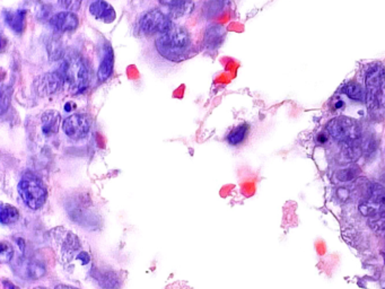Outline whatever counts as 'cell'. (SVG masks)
I'll use <instances>...</instances> for the list:
<instances>
[{"label":"cell","instance_id":"obj_1","mask_svg":"<svg viewBox=\"0 0 385 289\" xmlns=\"http://www.w3.org/2000/svg\"><path fill=\"white\" fill-rule=\"evenodd\" d=\"M49 240L59 264L68 273L82 275L84 271H90V252L85 249L83 241L74 231L64 226H58L50 231Z\"/></svg>","mask_w":385,"mask_h":289},{"label":"cell","instance_id":"obj_2","mask_svg":"<svg viewBox=\"0 0 385 289\" xmlns=\"http://www.w3.org/2000/svg\"><path fill=\"white\" fill-rule=\"evenodd\" d=\"M155 48L169 62H184L192 55L191 36L183 26L173 25L166 32L158 36Z\"/></svg>","mask_w":385,"mask_h":289},{"label":"cell","instance_id":"obj_3","mask_svg":"<svg viewBox=\"0 0 385 289\" xmlns=\"http://www.w3.org/2000/svg\"><path fill=\"white\" fill-rule=\"evenodd\" d=\"M365 103L369 112H379L385 104V68L373 64L365 73Z\"/></svg>","mask_w":385,"mask_h":289},{"label":"cell","instance_id":"obj_4","mask_svg":"<svg viewBox=\"0 0 385 289\" xmlns=\"http://www.w3.org/2000/svg\"><path fill=\"white\" fill-rule=\"evenodd\" d=\"M17 192L26 208L39 210L45 206L48 199V190L43 181L32 172H25L21 177Z\"/></svg>","mask_w":385,"mask_h":289},{"label":"cell","instance_id":"obj_5","mask_svg":"<svg viewBox=\"0 0 385 289\" xmlns=\"http://www.w3.org/2000/svg\"><path fill=\"white\" fill-rule=\"evenodd\" d=\"M60 74L64 78V85L74 95L84 93L90 83V74L86 66L78 55H68L61 64Z\"/></svg>","mask_w":385,"mask_h":289},{"label":"cell","instance_id":"obj_6","mask_svg":"<svg viewBox=\"0 0 385 289\" xmlns=\"http://www.w3.org/2000/svg\"><path fill=\"white\" fill-rule=\"evenodd\" d=\"M327 131L331 138L341 144L360 142L362 131L360 123L348 116H337L327 125Z\"/></svg>","mask_w":385,"mask_h":289},{"label":"cell","instance_id":"obj_7","mask_svg":"<svg viewBox=\"0 0 385 289\" xmlns=\"http://www.w3.org/2000/svg\"><path fill=\"white\" fill-rule=\"evenodd\" d=\"M173 25L171 17L158 8L147 10L146 13L142 14L139 20V29L147 36H160L162 33L169 31Z\"/></svg>","mask_w":385,"mask_h":289},{"label":"cell","instance_id":"obj_8","mask_svg":"<svg viewBox=\"0 0 385 289\" xmlns=\"http://www.w3.org/2000/svg\"><path fill=\"white\" fill-rule=\"evenodd\" d=\"M360 212L366 217L380 215L385 212V186L371 184L366 197L360 203Z\"/></svg>","mask_w":385,"mask_h":289},{"label":"cell","instance_id":"obj_9","mask_svg":"<svg viewBox=\"0 0 385 289\" xmlns=\"http://www.w3.org/2000/svg\"><path fill=\"white\" fill-rule=\"evenodd\" d=\"M90 116L82 113H75L67 116L62 123V130L64 135L71 140H82L86 138L90 131Z\"/></svg>","mask_w":385,"mask_h":289},{"label":"cell","instance_id":"obj_10","mask_svg":"<svg viewBox=\"0 0 385 289\" xmlns=\"http://www.w3.org/2000/svg\"><path fill=\"white\" fill-rule=\"evenodd\" d=\"M64 85L62 75L60 73H55V71L45 73L36 78L34 81L36 93L41 97H50V95L58 93Z\"/></svg>","mask_w":385,"mask_h":289},{"label":"cell","instance_id":"obj_11","mask_svg":"<svg viewBox=\"0 0 385 289\" xmlns=\"http://www.w3.org/2000/svg\"><path fill=\"white\" fill-rule=\"evenodd\" d=\"M49 24L55 32H74L79 26V18L74 12L64 10L55 14L49 21Z\"/></svg>","mask_w":385,"mask_h":289},{"label":"cell","instance_id":"obj_12","mask_svg":"<svg viewBox=\"0 0 385 289\" xmlns=\"http://www.w3.org/2000/svg\"><path fill=\"white\" fill-rule=\"evenodd\" d=\"M90 14L95 20L105 24H111L116 18V10L105 0H94L90 5Z\"/></svg>","mask_w":385,"mask_h":289},{"label":"cell","instance_id":"obj_13","mask_svg":"<svg viewBox=\"0 0 385 289\" xmlns=\"http://www.w3.org/2000/svg\"><path fill=\"white\" fill-rule=\"evenodd\" d=\"M26 15L27 10L18 8L16 10H3V20L17 36H21L25 31Z\"/></svg>","mask_w":385,"mask_h":289},{"label":"cell","instance_id":"obj_14","mask_svg":"<svg viewBox=\"0 0 385 289\" xmlns=\"http://www.w3.org/2000/svg\"><path fill=\"white\" fill-rule=\"evenodd\" d=\"M113 68H114V52L109 42H106L103 48L102 60H101L99 71H97L99 81H108L112 75Z\"/></svg>","mask_w":385,"mask_h":289},{"label":"cell","instance_id":"obj_15","mask_svg":"<svg viewBox=\"0 0 385 289\" xmlns=\"http://www.w3.org/2000/svg\"><path fill=\"white\" fill-rule=\"evenodd\" d=\"M61 123L60 113L55 110H48L41 116L42 134L45 137H51L58 134Z\"/></svg>","mask_w":385,"mask_h":289},{"label":"cell","instance_id":"obj_16","mask_svg":"<svg viewBox=\"0 0 385 289\" xmlns=\"http://www.w3.org/2000/svg\"><path fill=\"white\" fill-rule=\"evenodd\" d=\"M225 36H226V32H225V29L222 25L214 24V25L208 26L206 29L205 34H203L205 48L212 50V51L219 49L224 42Z\"/></svg>","mask_w":385,"mask_h":289},{"label":"cell","instance_id":"obj_17","mask_svg":"<svg viewBox=\"0 0 385 289\" xmlns=\"http://www.w3.org/2000/svg\"><path fill=\"white\" fill-rule=\"evenodd\" d=\"M92 277L103 289H116L119 287V276L113 270L94 269Z\"/></svg>","mask_w":385,"mask_h":289},{"label":"cell","instance_id":"obj_18","mask_svg":"<svg viewBox=\"0 0 385 289\" xmlns=\"http://www.w3.org/2000/svg\"><path fill=\"white\" fill-rule=\"evenodd\" d=\"M341 92L347 97H349L351 101H355V102H358V103H364L365 102V88L360 83L350 81V83L345 84L344 87L341 88Z\"/></svg>","mask_w":385,"mask_h":289},{"label":"cell","instance_id":"obj_19","mask_svg":"<svg viewBox=\"0 0 385 289\" xmlns=\"http://www.w3.org/2000/svg\"><path fill=\"white\" fill-rule=\"evenodd\" d=\"M249 132H250V125H247V123H242V125L235 127L228 134L226 140L231 146H238V144H241L247 139Z\"/></svg>","mask_w":385,"mask_h":289},{"label":"cell","instance_id":"obj_20","mask_svg":"<svg viewBox=\"0 0 385 289\" xmlns=\"http://www.w3.org/2000/svg\"><path fill=\"white\" fill-rule=\"evenodd\" d=\"M20 219V212L16 207L8 205V203H3L0 208V223L1 225H12L14 223H16Z\"/></svg>","mask_w":385,"mask_h":289},{"label":"cell","instance_id":"obj_21","mask_svg":"<svg viewBox=\"0 0 385 289\" xmlns=\"http://www.w3.org/2000/svg\"><path fill=\"white\" fill-rule=\"evenodd\" d=\"M360 173V168L355 165H349V166L343 167L340 170L336 171L334 174V182H350L353 179H356L357 175Z\"/></svg>","mask_w":385,"mask_h":289},{"label":"cell","instance_id":"obj_22","mask_svg":"<svg viewBox=\"0 0 385 289\" xmlns=\"http://www.w3.org/2000/svg\"><path fill=\"white\" fill-rule=\"evenodd\" d=\"M369 226L379 234H385V212L380 215L372 216L369 219Z\"/></svg>","mask_w":385,"mask_h":289},{"label":"cell","instance_id":"obj_23","mask_svg":"<svg viewBox=\"0 0 385 289\" xmlns=\"http://www.w3.org/2000/svg\"><path fill=\"white\" fill-rule=\"evenodd\" d=\"M14 257V249L10 243L3 242L0 247V260L3 264H8Z\"/></svg>","mask_w":385,"mask_h":289},{"label":"cell","instance_id":"obj_24","mask_svg":"<svg viewBox=\"0 0 385 289\" xmlns=\"http://www.w3.org/2000/svg\"><path fill=\"white\" fill-rule=\"evenodd\" d=\"M190 1L191 0H160L162 5L173 8L174 10H184L189 6Z\"/></svg>","mask_w":385,"mask_h":289},{"label":"cell","instance_id":"obj_25","mask_svg":"<svg viewBox=\"0 0 385 289\" xmlns=\"http://www.w3.org/2000/svg\"><path fill=\"white\" fill-rule=\"evenodd\" d=\"M59 3L68 12H77L81 10L83 0H59Z\"/></svg>","mask_w":385,"mask_h":289},{"label":"cell","instance_id":"obj_26","mask_svg":"<svg viewBox=\"0 0 385 289\" xmlns=\"http://www.w3.org/2000/svg\"><path fill=\"white\" fill-rule=\"evenodd\" d=\"M29 273L33 278H40L45 275V268L43 267V264H40L39 261H36L29 266Z\"/></svg>","mask_w":385,"mask_h":289},{"label":"cell","instance_id":"obj_27","mask_svg":"<svg viewBox=\"0 0 385 289\" xmlns=\"http://www.w3.org/2000/svg\"><path fill=\"white\" fill-rule=\"evenodd\" d=\"M10 87H5L1 93V101H0V105H1V114L6 112L7 109L10 108Z\"/></svg>","mask_w":385,"mask_h":289},{"label":"cell","instance_id":"obj_28","mask_svg":"<svg viewBox=\"0 0 385 289\" xmlns=\"http://www.w3.org/2000/svg\"><path fill=\"white\" fill-rule=\"evenodd\" d=\"M327 136L325 135V134H320V135L318 136V142L319 144H325V142H327Z\"/></svg>","mask_w":385,"mask_h":289},{"label":"cell","instance_id":"obj_29","mask_svg":"<svg viewBox=\"0 0 385 289\" xmlns=\"http://www.w3.org/2000/svg\"><path fill=\"white\" fill-rule=\"evenodd\" d=\"M55 289H79L76 287L69 286V285H64V284H59L55 287Z\"/></svg>","mask_w":385,"mask_h":289},{"label":"cell","instance_id":"obj_30","mask_svg":"<svg viewBox=\"0 0 385 289\" xmlns=\"http://www.w3.org/2000/svg\"><path fill=\"white\" fill-rule=\"evenodd\" d=\"M73 108H76V105H75V103H73V102H68V103H66V105H64V109H66L67 112H71V110H75L73 109Z\"/></svg>","mask_w":385,"mask_h":289},{"label":"cell","instance_id":"obj_31","mask_svg":"<svg viewBox=\"0 0 385 289\" xmlns=\"http://www.w3.org/2000/svg\"><path fill=\"white\" fill-rule=\"evenodd\" d=\"M344 105H345L344 102H343V101H339V102H337V103H336L334 108H336V109H340V108H343V106Z\"/></svg>","mask_w":385,"mask_h":289},{"label":"cell","instance_id":"obj_32","mask_svg":"<svg viewBox=\"0 0 385 289\" xmlns=\"http://www.w3.org/2000/svg\"><path fill=\"white\" fill-rule=\"evenodd\" d=\"M33 289H49V288H47V287H43V286H38V287H34V288Z\"/></svg>","mask_w":385,"mask_h":289},{"label":"cell","instance_id":"obj_33","mask_svg":"<svg viewBox=\"0 0 385 289\" xmlns=\"http://www.w3.org/2000/svg\"><path fill=\"white\" fill-rule=\"evenodd\" d=\"M383 257H384V262H385V251H384V253H383Z\"/></svg>","mask_w":385,"mask_h":289}]
</instances>
